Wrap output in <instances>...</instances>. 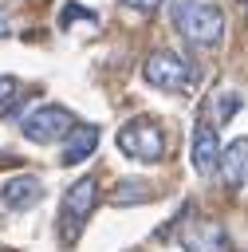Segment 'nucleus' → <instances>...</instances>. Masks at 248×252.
<instances>
[{"instance_id": "6e6552de", "label": "nucleus", "mask_w": 248, "mask_h": 252, "mask_svg": "<svg viewBox=\"0 0 248 252\" xmlns=\"http://www.w3.org/2000/svg\"><path fill=\"white\" fill-rule=\"evenodd\" d=\"M185 248L189 252H228V232L217 220H197L185 232Z\"/></svg>"}, {"instance_id": "a211bd4d", "label": "nucleus", "mask_w": 248, "mask_h": 252, "mask_svg": "<svg viewBox=\"0 0 248 252\" xmlns=\"http://www.w3.org/2000/svg\"><path fill=\"white\" fill-rule=\"evenodd\" d=\"M244 4H248V0H244Z\"/></svg>"}, {"instance_id": "0eeeda50", "label": "nucleus", "mask_w": 248, "mask_h": 252, "mask_svg": "<svg viewBox=\"0 0 248 252\" xmlns=\"http://www.w3.org/2000/svg\"><path fill=\"white\" fill-rule=\"evenodd\" d=\"M0 201H4V209L24 213V209H31V205L43 201V181L35 173H16V177H8L0 185Z\"/></svg>"}, {"instance_id": "39448f33", "label": "nucleus", "mask_w": 248, "mask_h": 252, "mask_svg": "<svg viewBox=\"0 0 248 252\" xmlns=\"http://www.w3.org/2000/svg\"><path fill=\"white\" fill-rule=\"evenodd\" d=\"M142 79L157 91H185L189 87V63L177 51H154L142 63Z\"/></svg>"}, {"instance_id": "20e7f679", "label": "nucleus", "mask_w": 248, "mask_h": 252, "mask_svg": "<svg viewBox=\"0 0 248 252\" xmlns=\"http://www.w3.org/2000/svg\"><path fill=\"white\" fill-rule=\"evenodd\" d=\"M71 126H75V114H71L67 106L43 102V106H35V110H28V114H24L20 134H24L28 142H35V146H51V142L67 138V134H71Z\"/></svg>"}, {"instance_id": "4468645a", "label": "nucleus", "mask_w": 248, "mask_h": 252, "mask_svg": "<svg viewBox=\"0 0 248 252\" xmlns=\"http://www.w3.org/2000/svg\"><path fill=\"white\" fill-rule=\"evenodd\" d=\"M71 20H94V12H87V8H79V4H67V8H63V16H59V24L67 28Z\"/></svg>"}, {"instance_id": "f3484780", "label": "nucleus", "mask_w": 248, "mask_h": 252, "mask_svg": "<svg viewBox=\"0 0 248 252\" xmlns=\"http://www.w3.org/2000/svg\"><path fill=\"white\" fill-rule=\"evenodd\" d=\"M8 35V16H4V8H0V39Z\"/></svg>"}, {"instance_id": "9d476101", "label": "nucleus", "mask_w": 248, "mask_h": 252, "mask_svg": "<svg viewBox=\"0 0 248 252\" xmlns=\"http://www.w3.org/2000/svg\"><path fill=\"white\" fill-rule=\"evenodd\" d=\"M220 169L228 185H248V138H236L228 142V150H220Z\"/></svg>"}, {"instance_id": "f257e3e1", "label": "nucleus", "mask_w": 248, "mask_h": 252, "mask_svg": "<svg viewBox=\"0 0 248 252\" xmlns=\"http://www.w3.org/2000/svg\"><path fill=\"white\" fill-rule=\"evenodd\" d=\"M173 20H177V28L185 32V39L197 43V47H217V43L224 39V12H220L217 4H205V0H177Z\"/></svg>"}, {"instance_id": "ddd939ff", "label": "nucleus", "mask_w": 248, "mask_h": 252, "mask_svg": "<svg viewBox=\"0 0 248 252\" xmlns=\"http://www.w3.org/2000/svg\"><path fill=\"white\" fill-rule=\"evenodd\" d=\"M16 91H20V83H16L12 75H0V110H8V106H12Z\"/></svg>"}, {"instance_id": "2eb2a0df", "label": "nucleus", "mask_w": 248, "mask_h": 252, "mask_svg": "<svg viewBox=\"0 0 248 252\" xmlns=\"http://www.w3.org/2000/svg\"><path fill=\"white\" fill-rule=\"evenodd\" d=\"M122 4H126V8H134V12H154L161 0H122Z\"/></svg>"}, {"instance_id": "dca6fc26", "label": "nucleus", "mask_w": 248, "mask_h": 252, "mask_svg": "<svg viewBox=\"0 0 248 252\" xmlns=\"http://www.w3.org/2000/svg\"><path fill=\"white\" fill-rule=\"evenodd\" d=\"M0 165H20V158L16 154H0Z\"/></svg>"}, {"instance_id": "423d86ee", "label": "nucleus", "mask_w": 248, "mask_h": 252, "mask_svg": "<svg viewBox=\"0 0 248 252\" xmlns=\"http://www.w3.org/2000/svg\"><path fill=\"white\" fill-rule=\"evenodd\" d=\"M220 138L209 122H197L193 126V142H189V165L197 169V177H213L220 169Z\"/></svg>"}, {"instance_id": "1a4fd4ad", "label": "nucleus", "mask_w": 248, "mask_h": 252, "mask_svg": "<svg viewBox=\"0 0 248 252\" xmlns=\"http://www.w3.org/2000/svg\"><path fill=\"white\" fill-rule=\"evenodd\" d=\"M94 146H98V126H71V134H67V146H63V165H79V161H87L91 154H94Z\"/></svg>"}, {"instance_id": "f8f14e48", "label": "nucleus", "mask_w": 248, "mask_h": 252, "mask_svg": "<svg viewBox=\"0 0 248 252\" xmlns=\"http://www.w3.org/2000/svg\"><path fill=\"white\" fill-rule=\"evenodd\" d=\"M236 110H240V94H236V91H217V94H213V114H217V122H228Z\"/></svg>"}, {"instance_id": "f03ea898", "label": "nucleus", "mask_w": 248, "mask_h": 252, "mask_svg": "<svg viewBox=\"0 0 248 252\" xmlns=\"http://www.w3.org/2000/svg\"><path fill=\"white\" fill-rule=\"evenodd\" d=\"M114 142H118V150L126 158L146 161V165H154V161L165 158V130L154 118H130L126 126H118V138Z\"/></svg>"}, {"instance_id": "7ed1b4c3", "label": "nucleus", "mask_w": 248, "mask_h": 252, "mask_svg": "<svg viewBox=\"0 0 248 252\" xmlns=\"http://www.w3.org/2000/svg\"><path fill=\"white\" fill-rule=\"evenodd\" d=\"M94 205H98V177L87 173V177H79L63 193V213H59V236H63V244L79 240V232H83L87 217L94 213Z\"/></svg>"}, {"instance_id": "9b49d317", "label": "nucleus", "mask_w": 248, "mask_h": 252, "mask_svg": "<svg viewBox=\"0 0 248 252\" xmlns=\"http://www.w3.org/2000/svg\"><path fill=\"white\" fill-rule=\"evenodd\" d=\"M154 197H157V189L150 181H118L114 193H110V205H118V209H126V205H150Z\"/></svg>"}]
</instances>
